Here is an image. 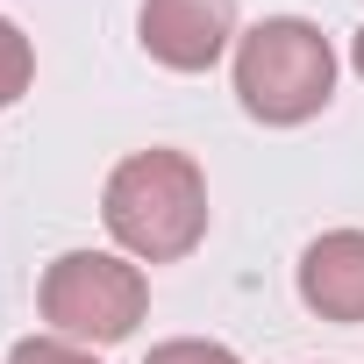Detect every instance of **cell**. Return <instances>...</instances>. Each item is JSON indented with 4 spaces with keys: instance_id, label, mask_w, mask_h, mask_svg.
<instances>
[{
    "instance_id": "8992f818",
    "label": "cell",
    "mask_w": 364,
    "mask_h": 364,
    "mask_svg": "<svg viewBox=\"0 0 364 364\" xmlns=\"http://www.w3.org/2000/svg\"><path fill=\"white\" fill-rule=\"evenodd\" d=\"M29 79H36V50H29V36H22L15 22H0V107L22 100Z\"/></svg>"
},
{
    "instance_id": "277c9868",
    "label": "cell",
    "mask_w": 364,
    "mask_h": 364,
    "mask_svg": "<svg viewBox=\"0 0 364 364\" xmlns=\"http://www.w3.org/2000/svg\"><path fill=\"white\" fill-rule=\"evenodd\" d=\"M143 50L171 72H208L236 36V0H143Z\"/></svg>"
},
{
    "instance_id": "ba28073f",
    "label": "cell",
    "mask_w": 364,
    "mask_h": 364,
    "mask_svg": "<svg viewBox=\"0 0 364 364\" xmlns=\"http://www.w3.org/2000/svg\"><path fill=\"white\" fill-rule=\"evenodd\" d=\"M143 364H243V357L222 343H200V336H178V343H157Z\"/></svg>"
},
{
    "instance_id": "52a82bcc",
    "label": "cell",
    "mask_w": 364,
    "mask_h": 364,
    "mask_svg": "<svg viewBox=\"0 0 364 364\" xmlns=\"http://www.w3.org/2000/svg\"><path fill=\"white\" fill-rule=\"evenodd\" d=\"M8 364H100L93 350H79L72 336H29V343H15L8 350Z\"/></svg>"
},
{
    "instance_id": "7a4b0ae2",
    "label": "cell",
    "mask_w": 364,
    "mask_h": 364,
    "mask_svg": "<svg viewBox=\"0 0 364 364\" xmlns=\"http://www.w3.org/2000/svg\"><path fill=\"white\" fill-rule=\"evenodd\" d=\"M236 93L272 129H293V122L321 114L328 93H336V50H328V36L314 22H300V15L257 22L250 36H236Z\"/></svg>"
},
{
    "instance_id": "5b68a950",
    "label": "cell",
    "mask_w": 364,
    "mask_h": 364,
    "mask_svg": "<svg viewBox=\"0 0 364 364\" xmlns=\"http://www.w3.org/2000/svg\"><path fill=\"white\" fill-rule=\"evenodd\" d=\"M300 300L321 321H364V229H328L307 243Z\"/></svg>"
},
{
    "instance_id": "3957f363",
    "label": "cell",
    "mask_w": 364,
    "mask_h": 364,
    "mask_svg": "<svg viewBox=\"0 0 364 364\" xmlns=\"http://www.w3.org/2000/svg\"><path fill=\"white\" fill-rule=\"evenodd\" d=\"M150 307V279L107 250H65L43 272V321L72 343H122Z\"/></svg>"
},
{
    "instance_id": "9c48e42d",
    "label": "cell",
    "mask_w": 364,
    "mask_h": 364,
    "mask_svg": "<svg viewBox=\"0 0 364 364\" xmlns=\"http://www.w3.org/2000/svg\"><path fill=\"white\" fill-rule=\"evenodd\" d=\"M350 65H357V79H364V29H357V43H350Z\"/></svg>"
},
{
    "instance_id": "6da1fadb",
    "label": "cell",
    "mask_w": 364,
    "mask_h": 364,
    "mask_svg": "<svg viewBox=\"0 0 364 364\" xmlns=\"http://www.w3.org/2000/svg\"><path fill=\"white\" fill-rule=\"evenodd\" d=\"M100 222L129 257L171 264L208 236V178H200V164L186 150H136L107 178Z\"/></svg>"
}]
</instances>
